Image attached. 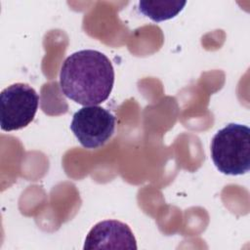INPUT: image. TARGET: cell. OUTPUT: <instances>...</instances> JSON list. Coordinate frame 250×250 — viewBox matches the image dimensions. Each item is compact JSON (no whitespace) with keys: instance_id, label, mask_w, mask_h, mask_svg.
Here are the masks:
<instances>
[{"instance_id":"1","label":"cell","mask_w":250,"mask_h":250,"mask_svg":"<svg viewBox=\"0 0 250 250\" xmlns=\"http://www.w3.org/2000/svg\"><path fill=\"white\" fill-rule=\"evenodd\" d=\"M114 69L100 51L86 49L68 56L62 64V94L81 105H98L108 99L114 84Z\"/></svg>"},{"instance_id":"2","label":"cell","mask_w":250,"mask_h":250,"mask_svg":"<svg viewBox=\"0 0 250 250\" xmlns=\"http://www.w3.org/2000/svg\"><path fill=\"white\" fill-rule=\"evenodd\" d=\"M211 158L225 175L238 176L250 170V129L229 123L219 130L211 141Z\"/></svg>"},{"instance_id":"3","label":"cell","mask_w":250,"mask_h":250,"mask_svg":"<svg viewBox=\"0 0 250 250\" xmlns=\"http://www.w3.org/2000/svg\"><path fill=\"white\" fill-rule=\"evenodd\" d=\"M0 104L1 129L10 132L22 129L33 120L39 105V96L28 84L15 83L2 90Z\"/></svg>"},{"instance_id":"4","label":"cell","mask_w":250,"mask_h":250,"mask_svg":"<svg viewBox=\"0 0 250 250\" xmlns=\"http://www.w3.org/2000/svg\"><path fill=\"white\" fill-rule=\"evenodd\" d=\"M70 130L82 146L98 148L114 134L115 117L102 106L86 105L73 114Z\"/></svg>"},{"instance_id":"5","label":"cell","mask_w":250,"mask_h":250,"mask_svg":"<svg viewBox=\"0 0 250 250\" xmlns=\"http://www.w3.org/2000/svg\"><path fill=\"white\" fill-rule=\"evenodd\" d=\"M83 249L136 250L137 241L128 225L116 220H105L90 229Z\"/></svg>"},{"instance_id":"6","label":"cell","mask_w":250,"mask_h":250,"mask_svg":"<svg viewBox=\"0 0 250 250\" xmlns=\"http://www.w3.org/2000/svg\"><path fill=\"white\" fill-rule=\"evenodd\" d=\"M186 4L185 1H140L139 10L154 21H163L175 18Z\"/></svg>"}]
</instances>
